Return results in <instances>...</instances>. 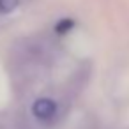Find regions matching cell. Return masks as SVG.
<instances>
[{"instance_id": "obj_1", "label": "cell", "mask_w": 129, "mask_h": 129, "mask_svg": "<svg viewBox=\"0 0 129 129\" xmlns=\"http://www.w3.org/2000/svg\"><path fill=\"white\" fill-rule=\"evenodd\" d=\"M32 113L41 120H51L57 115V103L50 97H41L34 103Z\"/></svg>"}, {"instance_id": "obj_2", "label": "cell", "mask_w": 129, "mask_h": 129, "mask_svg": "<svg viewBox=\"0 0 129 129\" xmlns=\"http://www.w3.org/2000/svg\"><path fill=\"white\" fill-rule=\"evenodd\" d=\"M88 76H90V66L88 64H85V66H81L76 73H74V76L71 78V85H69V92H73V94H78L85 85H87V81H88Z\"/></svg>"}, {"instance_id": "obj_3", "label": "cell", "mask_w": 129, "mask_h": 129, "mask_svg": "<svg viewBox=\"0 0 129 129\" xmlns=\"http://www.w3.org/2000/svg\"><path fill=\"white\" fill-rule=\"evenodd\" d=\"M20 4V0H0V13L2 14H7L11 11H14Z\"/></svg>"}, {"instance_id": "obj_4", "label": "cell", "mask_w": 129, "mask_h": 129, "mask_svg": "<svg viewBox=\"0 0 129 129\" xmlns=\"http://www.w3.org/2000/svg\"><path fill=\"white\" fill-rule=\"evenodd\" d=\"M73 25H74V21L69 20V18H66V20H62V21L57 23V32L58 34H66V32H69L73 28Z\"/></svg>"}]
</instances>
